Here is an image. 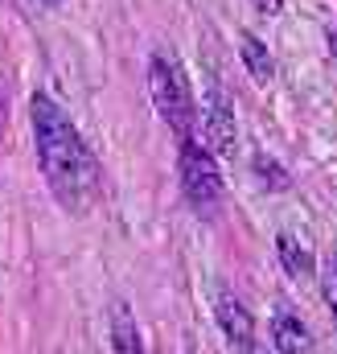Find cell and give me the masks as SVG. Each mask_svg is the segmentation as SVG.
<instances>
[{
	"label": "cell",
	"instance_id": "obj_1",
	"mask_svg": "<svg viewBox=\"0 0 337 354\" xmlns=\"http://www.w3.org/2000/svg\"><path fill=\"white\" fill-rule=\"evenodd\" d=\"M29 120H33V145H37V165L50 185V194L70 210V214H86L99 202L103 177H99V161L83 140V132L75 128V120L62 111L58 99H50L46 91L33 95L29 103Z\"/></svg>",
	"mask_w": 337,
	"mask_h": 354
},
{
	"label": "cell",
	"instance_id": "obj_2",
	"mask_svg": "<svg viewBox=\"0 0 337 354\" xmlns=\"http://www.w3.org/2000/svg\"><path fill=\"white\" fill-rule=\"evenodd\" d=\"M177 177H181L185 202L202 218H218V210L227 202V181H222V169H218L214 153L193 132L189 136H177Z\"/></svg>",
	"mask_w": 337,
	"mask_h": 354
},
{
	"label": "cell",
	"instance_id": "obj_3",
	"mask_svg": "<svg viewBox=\"0 0 337 354\" xmlns=\"http://www.w3.org/2000/svg\"><path fill=\"white\" fill-rule=\"evenodd\" d=\"M148 95H153V107L161 111V120L168 124L173 136H189V132H193L198 107H193L189 79H185L181 62L168 58V54H161V50L148 58Z\"/></svg>",
	"mask_w": 337,
	"mask_h": 354
},
{
	"label": "cell",
	"instance_id": "obj_4",
	"mask_svg": "<svg viewBox=\"0 0 337 354\" xmlns=\"http://www.w3.org/2000/svg\"><path fill=\"white\" fill-rule=\"evenodd\" d=\"M214 322H218V330L227 334V342H231L235 354H271L267 342H259L251 309H247L231 288H218V292H214Z\"/></svg>",
	"mask_w": 337,
	"mask_h": 354
},
{
	"label": "cell",
	"instance_id": "obj_5",
	"mask_svg": "<svg viewBox=\"0 0 337 354\" xmlns=\"http://www.w3.org/2000/svg\"><path fill=\"white\" fill-rule=\"evenodd\" d=\"M202 128H206V149L218 157H231L239 145V128H235V103L222 91V83H210L202 95Z\"/></svg>",
	"mask_w": 337,
	"mask_h": 354
},
{
	"label": "cell",
	"instance_id": "obj_6",
	"mask_svg": "<svg viewBox=\"0 0 337 354\" xmlns=\"http://www.w3.org/2000/svg\"><path fill=\"white\" fill-rule=\"evenodd\" d=\"M271 346L280 354H309V346H313L309 326L300 322V313L288 301H276V309H271Z\"/></svg>",
	"mask_w": 337,
	"mask_h": 354
},
{
	"label": "cell",
	"instance_id": "obj_7",
	"mask_svg": "<svg viewBox=\"0 0 337 354\" xmlns=\"http://www.w3.org/2000/svg\"><path fill=\"white\" fill-rule=\"evenodd\" d=\"M111 354H144L140 326H136V317L124 301L111 305Z\"/></svg>",
	"mask_w": 337,
	"mask_h": 354
},
{
	"label": "cell",
	"instance_id": "obj_8",
	"mask_svg": "<svg viewBox=\"0 0 337 354\" xmlns=\"http://www.w3.org/2000/svg\"><path fill=\"white\" fill-rule=\"evenodd\" d=\"M239 54H243V66L251 71L255 83H271L276 79V58L255 33H239Z\"/></svg>",
	"mask_w": 337,
	"mask_h": 354
},
{
	"label": "cell",
	"instance_id": "obj_9",
	"mask_svg": "<svg viewBox=\"0 0 337 354\" xmlns=\"http://www.w3.org/2000/svg\"><path fill=\"white\" fill-rule=\"evenodd\" d=\"M276 256H280V268H284L288 276H296V280L313 276V252H309V243H300L296 235H280V239H276Z\"/></svg>",
	"mask_w": 337,
	"mask_h": 354
},
{
	"label": "cell",
	"instance_id": "obj_10",
	"mask_svg": "<svg viewBox=\"0 0 337 354\" xmlns=\"http://www.w3.org/2000/svg\"><path fill=\"white\" fill-rule=\"evenodd\" d=\"M255 174L263 177V185H267V189H288V169H284V165H276L271 157H255Z\"/></svg>",
	"mask_w": 337,
	"mask_h": 354
},
{
	"label": "cell",
	"instance_id": "obj_11",
	"mask_svg": "<svg viewBox=\"0 0 337 354\" xmlns=\"http://www.w3.org/2000/svg\"><path fill=\"white\" fill-rule=\"evenodd\" d=\"M321 288H325V301L334 309V322H337V256L325 264V276H321Z\"/></svg>",
	"mask_w": 337,
	"mask_h": 354
},
{
	"label": "cell",
	"instance_id": "obj_12",
	"mask_svg": "<svg viewBox=\"0 0 337 354\" xmlns=\"http://www.w3.org/2000/svg\"><path fill=\"white\" fill-rule=\"evenodd\" d=\"M251 4L259 8V12H267V17H276V12L284 8V0H251Z\"/></svg>",
	"mask_w": 337,
	"mask_h": 354
},
{
	"label": "cell",
	"instance_id": "obj_13",
	"mask_svg": "<svg viewBox=\"0 0 337 354\" xmlns=\"http://www.w3.org/2000/svg\"><path fill=\"white\" fill-rule=\"evenodd\" d=\"M334 58H337V33H334Z\"/></svg>",
	"mask_w": 337,
	"mask_h": 354
},
{
	"label": "cell",
	"instance_id": "obj_14",
	"mask_svg": "<svg viewBox=\"0 0 337 354\" xmlns=\"http://www.w3.org/2000/svg\"><path fill=\"white\" fill-rule=\"evenodd\" d=\"M46 4H58V0H46Z\"/></svg>",
	"mask_w": 337,
	"mask_h": 354
}]
</instances>
